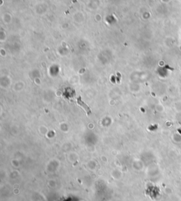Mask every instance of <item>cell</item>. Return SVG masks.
I'll return each instance as SVG.
<instances>
[{
  "instance_id": "obj_1",
  "label": "cell",
  "mask_w": 181,
  "mask_h": 201,
  "mask_svg": "<svg viewBox=\"0 0 181 201\" xmlns=\"http://www.w3.org/2000/svg\"><path fill=\"white\" fill-rule=\"evenodd\" d=\"M76 102H77V104L81 106L82 108L84 109V110L86 111V112L87 113L88 115H89V114H91V109L89 108V107H88L87 105H86L84 102L82 101L81 97H79V98H77V100H76Z\"/></svg>"
}]
</instances>
